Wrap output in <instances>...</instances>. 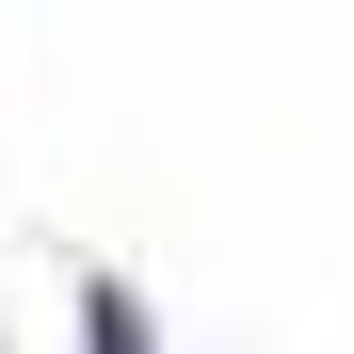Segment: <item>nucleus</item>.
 I'll return each mask as SVG.
<instances>
[{
	"label": "nucleus",
	"instance_id": "f257e3e1",
	"mask_svg": "<svg viewBox=\"0 0 354 354\" xmlns=\"http://www.w3.org/2000/svg\"><path fill=\"white\" fill-rule=\"evenodd\" d=\"M81 354H161V338H145V306H129V290H113V274L81 290Z\"/></svg>",
	"mask_w": 354,
	"mask_h": 354
}]
</instances>
